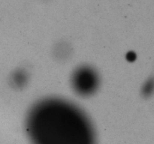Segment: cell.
I'll return each instance as SVG.
<instances>
[{
    "label": "cell",
    "instance_id": "1",
    "mask_svg": "<svg viewBox=\"0 0 154 144\" xmlns=\"http://www.w3.org/2000/svg\"><path fill=\"white\" fill-rule=\"evenodd\" d=\"M32 144H96L87 116L69 100L49 98L33 105L26 118Z\"/></svg>",
    "mask_w": 154,
    "mask_h": 144
},
{
    "label": "cell",
    "instance_id": "2",
    "mask_svg": "<svg viewBox=\"0 0 154 144\" xmlns=\"http://www.w3.org/2000/svg\"><path fill=\"white\" fill-rule=\"evenodd\" d=\"M71 83L78 95L87 97L94 94L99 88V75L93 68L88 65L81 66L72 74Z\"/></svg>",
    "mask_w": 154,
    "mask_h": 144
},
{
    "label": "cell",
    "instance_id": "3",
    "mask_svg": "<svg viewBox=\"0 0 154 144\" xmlns=\"http://www.w3.org/2000/svg\"><path fill=\"white\" fill-rule=\"evenodd\" d=\"M27 74L23 70H17L11 76L12 84L15 86L17 88H23V86L27 82Z\"/></svg>",
    "mask_w": 154,
    "mask_h": 144
}]
</instances>
